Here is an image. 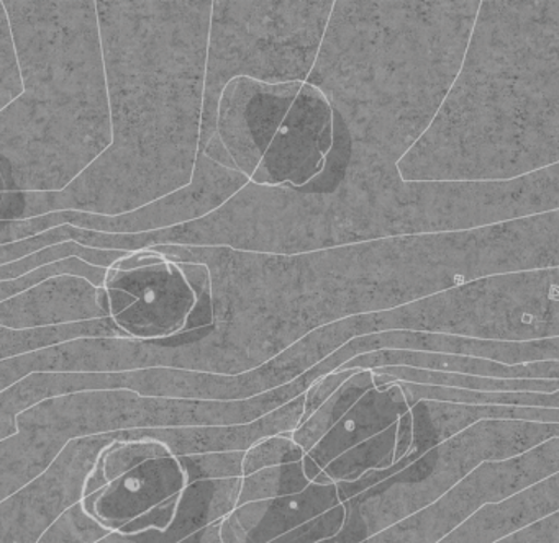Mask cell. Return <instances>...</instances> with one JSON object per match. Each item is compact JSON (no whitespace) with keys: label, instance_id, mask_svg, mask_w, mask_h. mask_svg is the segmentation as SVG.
<instances>
[{"label":"cell","instance_id":"21","mask_svg":"<svg viewBox=\"0 0 559 543\" xmlns=\"http://www.w3.org/2000/svg\"><path fill=\"white\" fill-rule=\"evenodd\" d=\"M496 543H559V512L536 520Z\"/></svg>","mask_w":559,"mask_h":543},{"label":"cell","instance_id":"11","mask_svg":"<svg viewBox=\"0 0 559 543\" xmlns=\"http://www.w3.org/2000/svg\"><path fill=\"white\" fill-rule=\"evenodd\" d=\"M407 399L399 382L385 383L366 391L345 415L304 455L302 470L312 483L320 471L349 448L397 422L408 411Z\"/></svg>","mask_w":559,"mask_h":543},{"label":"cell","instance_id":"16","mask_svg":"<svg viewBox=\"0 0 559 543\" xmlns=\"http://www.w3.org/2000/svg\"><path fill=\"white\" fill-rule=\"evenodd\" d=\"M309 484L310 481L304 474L302 461L263 468L241 476L237 507L254 500L276 499V497L302 493Z\"/></svg>","mask_w":559,"mask_h":543},{"label":"cell","instance_id":"15","mask_svg":"<svg viewBox=\"0 0 559 543\" xmlns=\"http://www.w3.org/2000/svg\"><path fill=\"white\" fill-rule=\"evenodd\" d=\"M394 447L395 424L336 457L312 483H352L369 471L388 470L394 464Z\"/></svg>","mask_w":559,"mask_h":543},{"label":"cell","instance_id":"8","mask_svg":"<svg viewBox=\"0 0 559 543\" xmlns=\"http://www.w3.org/2000/svg\"><path fill=\"white\" fill-rule=\"evenodd\" d=\"M302 84V79L270 82L248 75L225 84L215 114V137L231 169L251 179Z\"/></svg>","mask_w":559,"mask_h":543},{"label":"cell","instance_id":"19","mask_svg":"<svg viewBox=\"0 0 559 543\" xmlns=\"http://www.w3.org/2000/svg\"><path fill=\"white\" fill-rule=\"evenodd\" d=\"M21 94L22 79L11 23L4 5L0 2V111L8 108Z\"/></svg>","mask_w":559,"mask_h":543},{"label":"cell","instance_id":"12","mask_svg":"<svg viewBox=\"0 0 559 543\" xmlns=\"http://www.w3.org/2000/svg\"><path fill=\"white\" fill-rule=\"evenodd\" d=\"M414 442L408 454L420 458L441 442L484 421H526L558 424L559 409L520 408V406L456 405L418 401L412 406Z\"/></svg>","mask_w":559,"mask_h":543},{"label":"cell","instance_id":"2","mask_svg":"<svg viewBox=\"0 0 559 543\" xmlns=\"http://www.w3.org/2000/svg\"><path fill=\"white\" fill-rule=\"evenodd\" d=\"M22 94L0 111L5 192L57 193L110 144L96 0H2Z\"/></svg>","mask_w":559,"mask_h":543},{"label":"cell","instance_id":"22","mask_svg":"<svg viewBox=\"0 0 559 543\" xmlns=\"http://www.w3.org/2000/svg\"><path fill=\"white\" fill-rule=\"evenodd\" d=\"M412 442H414V424H412V412L408 409L395 422L394 463L411 451Z\"/></svg>","mask_w":559,"mask_h":543},{"label":"cell","instance_id":"5","mask_svg":"<svg viewBox=\"0 0 559 543\" xmlns=\"http://www.w3.org/2000/svg\"><path fill=\"white\" fill-rule=\"evenodd\" d=\"M189 483L185 461L165 441H112L99 451L84 480L81 509L109 532H146L148 519L163 532L156 517L176 522Z\"/></svg>","mask_w":559,"mask_h":543},{"label":"cell","instance_id":"3","mask_svg":"<svg viewBox=\"0 0 559 543\" xmlns=\"http://www.w3.org/2000/svg\"><path fill=\"white\" fill-rule=\"evenodd\" d=\"M555 437H559V422H479L430 448L378 486L342 503L346 512L342 530L320 543L365 542L433 506L480 464L510 460Z\"/></svg>","mask_w":559,"mask_h":543},{"label":"cell","instance_id":"9","mask_svg":"<svg viewBox=\"0 0 559 543\" xmlns=\"http://www.w3.org/2000/svg\"><path fill=\"white\" fill-rule=\"evenodd\" d=\"M107 317L103 288L78 275H55L0 301V327L19 333Z\"/></svg>","mask_w":559,"mask_h":543},{"label":"cell","instance_id":"17","mask_svg":"<svg viewBox=\"0 0 559 543\" xmlns=\"http://www.w3.org/2000/svg\"><path fill=\"white\" fill-rule=\"evenodd\" d=\"M515 512L506 503L486 504L438 543H496L515 532Z\"/></svg>","mask_w":559,"mask_h":543},{"label":"cell","instance_id":"13","mask_svg":"<svg viewBox=\"0 0 559 543\" xmlns=\"http://www.w3.org/2000/svg\"><path fill=\"white\" fill-rule=\"evenodd\" d=\"M335 483H310L302 493L267 499L266 510L245 543H270L338 506Z\"/></svg>","mask_w":559,"mask_h":543},{"label":"cell","instance_id":"14","mask_svg":"<svg viewBox=\"0 0 559 543\" xmlns=\"http://www.w3.org/2000/svg\"><path fill=\"white\" fill-rule=\"evenodd\" d=\"M371 388H376L374 370L358 369V372L353 373L329 399L319 406L316 412H312L306 421L300 422L299 427L290 434V437L307 454Z\"/></svg>","mask_w":559,"mask_h":543},{"label":"cell","instance_id":"20","mask_svg":"<svg viewBox=\"0 0 559 543\" xmlns=\"http://www.w3.org/2000/svg\"><path fill=\"white\" fill-rule=\"evenodd\" d=\"M345 517V507H343V504H338L333 509L326 510L322 516L296 527V529L284 533L280 539L270 543H320L323 540L333 539L342 530Z\"/></svg>","mask_w":559,"mask_h":543},{"label":"cell","instance_id":"7","mask_svg":"<svg viewBox=\"0 0 559 543\" xmlns=\"http://www.w3.org/2000/svg\"><path fill=\"white\" fill-rule=\"evenodd\" d=\"M333 121L329 95L306 79L248 183L287 190L309 185L325 169Z\"/></svg>","mask_w":559,"mask_h":543},{"label":"cell","instance_id":"6","mask_svg":"<svg viewBox=\"0 0 559 543\" xmlns=\"http://www.w3.org/2000/svg\"><path fill=\"white\" fill-rule=\"evenodd\" d=\"M247 182L243 173L221 166L204 154H199L192 182L165 198L119 216L57 212L25 221H0V245L34 238L58 226L120 236L163 231L204 218L209 213L221 208L235 193L240 192Z\"/></svg>","mask_w":559,"mask_h":543},{"label":"cell","instance_id":"1","mask_svg":"<svg viewBox=\"0 0 559 543\" xmlns=\"http://www.w3.org/2000/svg\"><path fill=\"white\" fill-rule=\"evenodd\" d=\"M110 144L73 183L0 193V221L57 212L119 216L192 182L212 2L96 0Z\"/></svg>","mask_w":559,"mask_h":543},{"label":"cell","instance_id":"4","mask_svg":"<svg viewBox=\"0 0 559 543\" xmlns=\"http://www.w3.org/2000/svg\"><path fill=\"white\" fill-rule=\"evenodd\" d=\"M107 316L123 339L166 342L214 324L211 274L153 249L127 252L106 268Z\"/></svg>","mask_w":559,"mask_h":543},{"label":"cell","instance_id":"10","mask_svg":"<svg viewBox=\"0 0 559 543\" xmlns=\"http://www.w3.org/2000/svg\"><path fill=\"white\" fill-rule=\"evenodd\" d=\"M509 480L499 467L483 464L433 506L361 543H438L486 504L507 499Z\"/></svg>","mask_w":559,"mask_h":543},{"label":"cell","instance_id":"18","mask_svg":"<svg viewBox=\"0 0 559 543\" xmlns=\"http://www.w3.org/2000/svg\"><path fill=\"white\" fill-rule=\"evenodd\" d=\"M287 434L273 435L258 442L243 454V476L263 470V468L281 467V464L302 461L306 451Z\"/></svg>","mask_w":559,"mask_h":543}]
</instances>
